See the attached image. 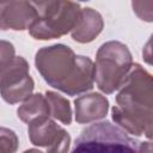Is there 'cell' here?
Segmentation results:
<instances>
[{
    "instance_id": "1",
    "label": "cell",
    "mask_w": 153,
    "mask_h": 153,
    "mask_svg": "<svg viewBox=\"0 0 153 153\" xmlns=\"http://www.w3.org/2000/svg\"><path fill=\"white\" fill-rule=\"evenodd\" d=\"M35 63L43 79L53 87L75 96L94 84V65L87 56L75 55L63 44L44 47L36 53Z\"/></svg>"
},
{
    "instance_id": "2",
    "label": "cell",
    "mask_w": 153,
    "mask_h": 153,
    "mask_svg": "<svg viewBox=\"0 0 153 153\" xmlns=\"http://www.w3.org/2000/svg\"><path fill=\"white\" fill-rule=\"evenodd\" d=\"M152 75L140 65H131L128 75L118 88L116 103L111 110L112 120L128 133L152 137Z\"/></svg>"
},
{
    "instance_id": "3",
    "label": "cell",
    "mask_w": 153,
    "mask_h": 153,
    "mask_svg": "<svg viewBox=\"0 0 153 153\" xmlns=\"http://www.w3.org/2000/svg\"><path fill=\"white\" fill-rule=\"evenodd\" d=\"M140 141L109 121L84 128L71 153H139Z\"/></svg>"
},
{
    "instance_id": "4",
    "label": "cell",
    "mask_w": 153,
    "mask_h": 153,
    "mask_svg": "<svg viewBox=\"0 0 153 153\" xmlns=\"http://www.w3.org/2000/svg\"><path fill=\"white\" fill-rule=\"evenodd\" d=\"M36 10V18L29 26L30 35L36 39L59 38L72 31L80 5L73 1H31Z\"/></svg>"
},
{
    "instance_id": "5",
    "label": "cell",
    "mask_w": 153,
    "mask_h": 153,
    "mask_svg": "<svg viewBox=\"0 0 153 153\" xmlns=\"http://www.w3.org/2000/svg\"><path fill=\"white\" fill-rule=\"evenodd\" d=\"M131 54L128 47L117 41L100 45L94 63V80L104 93H114L124 82L131 67Z\"/></svg>"
},
{
    "instance_id": "6",
    "label": "cell",
    "mask_w": 153,
    "mask_h": 153,
    "mask_svg": "<svg viewBox=\"0 0 153 153\" xmlns=\"http://www.w3.org/2000/svg\"><path fill=\"white\" fill-rule=\"evenodd\" d=\"M33 80L29 74V63L22 56H14L0 68V94L10 104H16L31 96Z\"/></svg>"
},
{
    "instance_id": "7",
    "label": "cell",
    "mask_w": 153,
    "mask_h": 153,
    "mask_svg": "<svg viewBox=\"0 0 153 153\" xmlns=\"http://www.w3.org/2000/svg\"><path fill=\"white\" fill-rule=\"evenodd\" d=\"M36 18V10L31 1L0 2V29L25 30Z\"/></svg>"
},
{
    "instance_id": "8",
    "label": "cell",
    "mask_w": 153,
    "mask_h": 153,
    "mask_svg": "<svg viewBox=\"0 0 153 153\" xmlns=\"http://www.w3.org/2000/svg\"><path fill=\"white\" fill-rule=\"evenodd\" d=\"M75 104V121L90 123L105 117L109 110V100L99 93H88L78 97Z\"/></svg>"
},
{
    "instance_id": "9",
    "label": "cell",
    "mask_w": 153,
    "mask_h": 153,
    "mask_svg": "<svg viewBox=\"0 0 153 153\" xmlns=\"http://www.w3.org/2000/svg\"><path fill=\"white\" fill-rule=\"evenodd\" d=\"M104 22L99 12L91 7L80 10L78 20L73 27L72 38L79 43L92 42L103 30Z\"/></svg>"
},
{
    "instance_id": "10",
    "label": "cell",
    "mask_w": 153,
    "mask_h": 153,
    "mask_svg": "<svg viewBox=\"0 0 153 153\" xmlns=\"http://www.w3.org/2000/svg\"><path fill=\"white\" fill-rule=\"evenodd\" d=\"M27 126L30 141L36 146H42L47 148L55 141L60 130L62 129L54 121L49 120V117L38 118L30 122Z\"/></svg>"
},
{
    "instance_id": "11",
    "label": "cell",
    "mask_w": 153,
    "mask_h": 153,
    "mask_svg": "<svg viewBox=\"0 0 153 153\" xmlns=\"http://www.w3.org/2000/svg\"><path fill=\"white\" fill-rule=\"evenodd\" d=\"M17 114L18 117L27 124L38 118H44L50 116L49 105L47 103L45 97L42 93H35L31 94L29 98H26L25 102L18 108Z\"/></svg>"
},
{
    "instance_id": "12",
    "label": "cell",
    "mask_w": 153,
    "mask_h": 153,
    "mask_svg": "<svg viewBox=\"0 0 153 153\" xmlns=\"http://www.w3.org/2000/svg\"><path fill=\"white\" fill-rule=\"evenodd\" d=\"M45 99L49 105V112L50 116L54 118L59 120L63 124H71L72 122V109L69 105L68 99L65 97L53 92V91H47L45 92Z\"/></svg>"
},
{
    "instance_id": "13",
    "label": "cell",
    "mask_w": 153,
    "mask_h": 153,
    "mask_svg": "<svg viewBox=\"0 0 153 153\" xmlns=\"http://www.w3.org/2000/svg\"><path fill=\"white\" fill-rule=\"evenodd\" d=\"M18 137L8 128L0 127V153H16L18 149Z\"/></svg>"
},
{
    "instance_id": "14",
    "label": "cell",
    "mask_w": 153,
    "mask_h": 153,
    "mask_svg": "<svg viewBox=\"0 0 153 153\" xmlns=\"http://www.w3.org/2000/svg\"><path fill=\"white\" fill-rule=\"evenodd\" d=\"M69 143H71V136L62 128L55 141L48 147V153H68Z\"/></svg>"
},
{
    "instance_id": "15",
    "label": "cell",
    "mask_w": 153,
    "mask_h": 153,
    "mask_svg": "<svg viewBox=\"0 0 153 153\" xmlns=\"http://www.w3.org/2000/svg\"><path fill=\"white\" fill-rule=\"evenodd\" d=\"M131 6L139 18H141L142 20H146V22H152L153 1H133Z\"/></svg>"
},
{
    "instance_id": "16",
    "label": "cell",
    "mask_w": 153,
    "mask_h": 153,
    "mask_svg": "<svg viewBox=\"0 0 153 153\" xmlns=\"http://www.w3.org/2000/svg\"><path fill=\"white\" fill-rule=\"evenodd\" d=\"M14 57V47L11 42L0 39V68Z\"/></svg>"
},
{
    "instance_id": "17",
    "label": "cell",
    "mask_w": 153,
    "mask_h": 153,
    "mask_svg": "<svg viewBox=\"0 0 153 153\" xmlns=\"http://www.w3.org/2000/svg\"><path fill=\"white\" fill-rule=\"evenodd\" d=\"M139 153H152V145L149 141L140 142V149Z\"/></svg>"
},
{
    "instance_id": "18",
    "label": "cell",
    "mask_w": 153,
    "mask_h": 153,
    "mask_svg": "<svg viewBox=\"0 0 153 153\" xmlns=\"http://www.w3.org/2000/svg\"><path fill=\"white\" fill-rule=\"evenodd\" d=\"M23 153H43V152H41V151H38V149H35V148H31V149L24 151Z\"/></svg>"
}]
</instances>
